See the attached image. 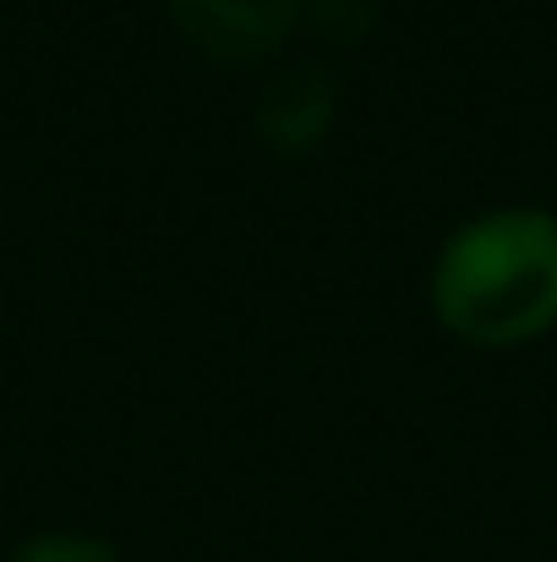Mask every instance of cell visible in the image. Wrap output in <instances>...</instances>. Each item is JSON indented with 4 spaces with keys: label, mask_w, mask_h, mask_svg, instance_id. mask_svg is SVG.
Wrapping results in <instances>:
<instances>
[{
    "label": "cell",
    "mask_w": 557,
    "mask_h": 562,
    "mask_svg": "<svg viewBox=\"0 0 557 562\" xmlns=\"http://www.w3.org/2000/svg\"><path fill=\"white\" fill-rule=\"evenodd\" d=\"M339 121V77L323 60H274L252 99V137L274 159H312Z\"/></svg>",
    "instance_id": "cell-3"
},
{
    "label": "cell",
    "mask_w": 557,
    "mask_h": 562,
    "mask_svg": "<svg viewBox=\"0 0 557 562\" xmlns=\"http://www.w3.org/2000/svg\"><path fill=\"white\" fill-rule=\"evenodd\" d=\"M426 312L476 356H514L553 339L557 207L492 202L459 218L426 262Z\"/></svg>",
    "instance_id": "cell-1"
},
{
    "label": "cell",
    "mask_w": 557,
    "mask_h": 562,
    "mask_svg": "<svg viewBox=\"0 0 557 562\" xmlns=\"http://www.w3.org/2000/svg\"><path fill=\"white\" fill-rule=\"evenodd\" d=\"M5 562H132L110 536L99 530H71V525H55V530H33L22 536Z\"/></svg>",
    "instance_id": "cell-5"
},
{
    "label": "cell",
    "mask_w": 557,
    "mask_h": 562,
    "mask_svg": "<svg viewBox=\"0 0 557 562\" xmlns=\"http://www.w3.org/2000/svg\"><path fill=\"white\" fill-rule=\"evenodd\" d=\"M382 27V0H301V33L328 49H361Z\"/></svg>",
    "instance_id": "cell-4"
},
{
    "label": "cell",
    "mask_w": 557,
    "mask_h": 562,
    "mask_svg": "<svg viewBox=\"0 0 557 562\" xmlns=\"http://www.w3.org/2000/svg\"><path fill=\"white\" fill-rule=\"evenodd\" d=\"M186 49L224 71H257L285 60L301 33V0H165Z\"/></svg>",
    "instance_id": "cell-2"
}]
</instances>
